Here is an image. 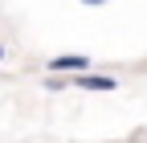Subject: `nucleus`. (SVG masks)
<instances>
[{
    "label": "nucleus",
    "instance_id": "obj_1",
    "mask_svg": "<svg viewBox=\"0 0 147 143\" xmlns=\"http://www.w3.org/2000/svg\"><path fill=\"white\" fill-rule=\"evenodd\" d=\"M49 69H57V74H65V69H90V57L86 53H61V57H53Z\"/></svg>",
    "mask_w": 147,
    "mask_h": 143
},
{
    "label": "nucleus",
    "instance_id": "obj_2",
    "mask_svg": "<svg viewBox=\"0 0 147 143\" xmlns=\"http://www.w3.org/2000/svg\"><path fill=\"white\" fill-rule=\"evenodd\" d=\"M78 86H82V90H98V94H102V90H115L119 82L106 78V74H78Z\"/></svg>",
    "mask_w": 147,
    "mask_h": 143
},
{
    "label": "nucleus",
    "instance_id": "obj_3",
    "mask_svg": "<svg viewBox=\"0 0 147 143\" xmlns=\"http://www.w3.org/2000/svg\"><path fill=\"white\" fill-rule=\"evenodd\" d=\"M82 4H90V8H98V4H106V0H82Z\"/></svg>",
    "mask_w": 147,
    "mask_h": 143
},
{
    "label": "nucleus",
    "instance_id": "obj_4",
    "mask_svg": "<svg viewBox=\"0 0 147 143\" xmlns=\"http://www.w3.org/2000/svg\"><path fill=\"white\" fill-rule=\"evenodd\" d=\"M0 57H4V45H0Z\"/></svg>",
    "mask_w": 147,
    "mask_h": 143
}]
</instances>
